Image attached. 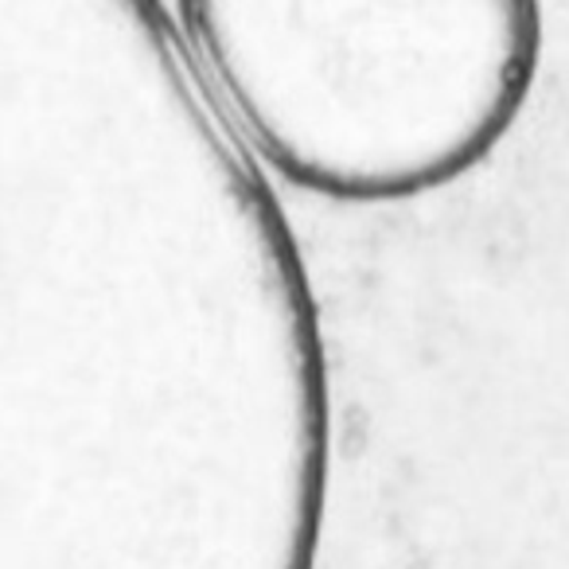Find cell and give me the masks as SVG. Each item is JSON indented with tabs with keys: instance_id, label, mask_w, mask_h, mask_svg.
I'll return each instance as SVG.
<instances>
[{
	"instance_id": "1",
	"label": "cell",
	"mask_w": 569,
	"mask_h": 569,
	"mask_svg": "<svg viewBox=\"0 0 569 569\" xmlns=\"http://www.w3.org/2000/svg\"><path fill=\"white\" fill-rule=\"evenodd\" d=\"M261 168L398 203L480 168L535 94L542 0H176Z\"/></svg>"
}]
</instances>
